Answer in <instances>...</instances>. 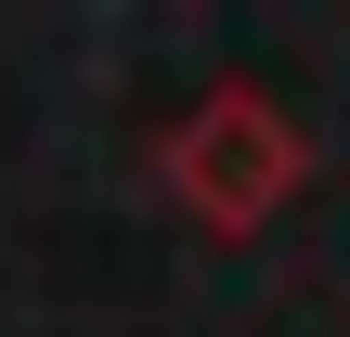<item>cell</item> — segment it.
<instances>
[{
    "instance_id": "obj_1",
    "label": "cell",
    "mask_w": 350,
    "mask_h": 337,
    "mask_svg": "<svg viewBox=\"0 0 350 337\" xmlns=\"http://www.w3.org/2000/svg\"><path fill=\"white\" fill-rule=\"evenodd\" d=\"M156 169H169V195H182L208 234H260V221L312 182V130H299L273 91L221 78V91H195V104H182V130L156 143Z\"/></svg>"
}]
</instances>
